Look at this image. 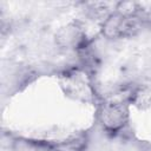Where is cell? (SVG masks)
I'll return each mask as SVG.
<instances>
[{
    "label": "cell",
    "instance_id": "obj_4",
    "mask_svg": "<svg viewBox=\"0 0 151 151\" xmlns=\"http://www.w3.org/2000/svg\"><path fill=\"white\" fill-rule=\"evenodd\" d=\"M88 144V138L85 133L68 137L64 140L52 144L53 151H85Z\"/></svg>",
    "mask_w": 151,
    "mask_h": 151
},
{
    "label": "cell",
    "instance_id": "obj_5",
    "mask_svg": "<svg viewBox=\"0 0 151 151\" xmlns=\"http://www.w3.org/2000/svg\"><path fill=\"white\" fill-rule=\"evenodd\" d=\"M13 151H53L52 144L24 137H15L12 140Z\"/></svg>",
    "mask_w": 151,
    "mask_h": 151
},
{
    "label": "cell",
    "instance_id": "obj_1",
    "mask_svg": "<svg viewBox=\"0 0 151 151\" xmlns=\"http://www.w3.org/2000/svg\"><path fill=\"white\" fill-rule=\"evenodd\" d=\"M129 105L125 101H105L99 106L98 120L109 133H118L129 123Z\"/></svg>",
    "mask_w": 151,
    "mask_h": 151
},
{
    "label": "cell",
    "instance_id": "obj_7",
    "mask_svg": "<svg viewBox=\"0 0 151 151\" xmlns=\"http://www.w3.org/2000/svg\"><path fill=\"white\" fill-rule=\"evenodd\" d=\"M131 103L139 109H151V87L137 90L130 98Z\"/></svg>",
    "mask_w": 151,
    "mask_h": 151
},
{
    "label": "cell",
    "instance_id": "obj_6",
    "mask_svg": "<svg viewBox=\"0 0 151 151\" xmlns=\"http://www.w3.org/2000/svg\"><path fill=\"white\" fill-rule=\"evenodd\" d=\"M119 15L126 18V19H136L140 13H142V7L138 2L136 1H130V0H122L118 1L114 5V11Z\"/></svg>",
    "mask_w": 151,
    "mask_h": 151
},
{
    "label": "cell",
    "instance_id": "obj_3",
    "mask_svg": "<svg viewBox=\"0 0 151 151\" xmlns=\"http://www.w3.org/2000/svg\"><path fill=\"white\" fill-rule=\"evenodd\" d=\"M55 42L65 50H81L86 46V33L79 22H68L57 31Z\"/></svg>",
    "mask_w": 151,
    "mask_h": 151
},
{
    "label": "cell",
    "instance_id": "obj_2",
    "mask_svg": "<svg viewBox=\"0 0 151 151\" xmlns=\"http://www.w3.org/2000/svg\"><path fill=\"white\" fill-rule=\"evenodd\" d=\"M134 28V19H126L111 12L100 24V34L106 39H119L131 35Z\"/></svg>",
    "mask_w": 151,
    "mask_h": 151
}]
</instances>
